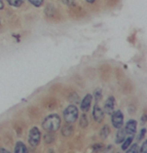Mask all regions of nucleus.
Returning <instances> with one entry per match:
<instances>
[{"label": "nucleus", "instance_id": "nucleus-1", "mask_svg": "<svg viewBox=\"0 0 147 153\" xmlns=\"http://www.w3.org/2000/svg\"><path fill=\"white\" fill-rule=\"evenodd\" d=\"M61 126V118L59 115L51 114L47 116L44 121L42 122V128L49 133H54L57 131Z\"/></svg>", "mask_w": 147, "mask_h": 153}, {"label": "nucleus", "instance_id": "nucleus-2", "mask_svg": "<svg viewBox=\"0 0 147 153\" xmlns=\"http://www.w3.org/2000/svg\"><path fill=\"white\" fill-rule=\"evenodd\" d=\"M64 118L67 123H73L78 118V109L75 106L70 105L64 111Z\"/></svg>", "mask_w": 147, "mask_h": 153}, {"label": "nucleus", "instance_id": "nucleus-3", "mask_svg": "<svg viewBox=\"0 0 147 153\" xmlns=\"http://www.w3.org/2000/svg\"><path fill=\"white\" fill-rule=\"evenodd\" d=\"M40 139H41V134L40 131L37 128H32L29 131V136H28V142L30 143V145L35 147L39 144Z\"/></svg>", "mask_w": 147, "mask_h": 153}, {"label": "nucleus", "instance_id": "nucleus-4", "mask_svg": "<svg viewBox=\"0 0 147 153\" xmlns=\"http://www.w3.org/2000/svg\"><path fill=\"white\" fill-rule=\"evenodd\" d=\"M112 117H111V122H112V126H114L115 128H119L122 126L124 124V114L120 110H116V111H113Z\"/></svg>", "mask_w": 147, "mask_h": 153}, {"label": "nucleus", "instance_id": "nucleus-5", "mask_svg": "<svg viewBox=\"0 0 147 153\" xmlns=\"http://www.w3.org/2000/svg\"><path fill=\"white\" fill-rule=\"evenodd\" d=\"M114 105H115V100L113 97H109L107 101L105 102V106H104V112L108 115H111L114 111Z\"/></svg>", "mask_w": 147, "mask_h": 153}, {"label": "nucleus", "instance_id": "nucleus-6", "mask_svg": "<svg viewBox=\"0 0 147 153\" xmlns=\"http://www.w3.org/2000/svg\"><path fill=\"white\" fill-rule=\"evenodd\" d=\"M93 117L97 122H101L104 119V110H102V108L98 104L94 106Z\"/></svg>", "mask_w": 147, "mask_h": 153}, {"label": "nucleus", "instance_id": "nucleus-7", "mask_svg": "<svg viewBox=\"0 0 147 153\" xmlns=\"http://www.w3.org/2000/svg\"><path fill=\"white\" fill-rule=\"evenodd\" d=\"M137 131V122L134 119H130L129 121L127 122V126H125V134H128L129 136H134L135 133Z\"/></svg>", "mask_w": 147, "mask_h": 153}, {"label": "nucleus", "instance_id": "nucleus-8", "mask_svg": "<svg viewBox=\"0 0 147 153\" xmlns=\"http://www.w3.org/2000/svg\"><path fill=\"white\" fill-rule=\"evenodd\" d=\"M92 101H93V96H92L91 94H87V95L84 98L81 104H80V108H81L82 111L84 112L89 111L90 107H91V105H92Z\"/></svg>", "mask_w": 147, "mask_h": 153}, {"label": "nucleus", "instance_id": "nucleus-9", "mask_svg": "<svg viewBox=\"0 0 147 153\" xmlns=\"http://www.w3.org/2000/svg\"><path fill=\"white\" fill-rule=\"evenodd\" d=\"M125 129H122V128H118V131L117 134H116V138H115V142L117 143V144H120V143H122V141L125 139Z\"/></svg>", "mask_w": 147, "mask_h": 153}, {"label": "nucleus", "instance_id": "nucleus-10", "mask_svg": "<svg viewBox=\"0 0 147 153\" xmlns=\"http://www.w3.org/2000/svg\"><path fill=\"white\" fill-rule=\"evenodd\" d=\"M15 152L16 153H27L28 149L27 147L25 146V144L22 142H18L15 147Z\"/></svg>", "mask_w": 147, "mask_h": 153}, {"label": "nucleus", "instance_id": "nucleus-11", "mask_svg": "<svg viewBox=\"0 0 147 153\" xmlns=\"http://www.w3.org/2000/svg\"><path fill=\"white\" fill-rule=\"evenodd\" d=\"M133 139H134V136H129V137H125V139L122 141V150H127L128 148L130 147V145L132 144Z\"/></svg>", "mask_w": 147, "mask_h": 153}, {"label": "nucleus", "instance_id": "nucleus-12", "mask_svg": "<svg viewBox=\"0 0 147 153\" xmlns=\"http://www.w3.org/2000/svg\"><path fill=\"white\" fill-rule=\"evenodd\" d=\"M62 133H63V135L65 136V137H69V136L72 135V133H73V128H72V126H65L62 129Z\"/></svg>", "mask_w": 147, "mask_h": 153}, {"label": "nucleus", "instance_id": "nucleus-13", "mask_svg": "<svg viewBox=\"0 0 147 153\" xmlns=\"http://www.w3.org/2000/svg\"><path fill=\"white\" fill-rule=\"evenodd\" d=\"M110 134V129H109V128L107 126H103V128L101 129V131H100V137L102 139H106L108 137V135Z\"/></svg>", "mask_w": 147, "mask_h": 153}, {"label": "nucleus", "instance_id": "nucleus-14", "mask_svg": "<svg viewBox=\"0 0 147 153\" xmlns=\"http://www.w3.org/2000/svg\"><path fill=\"white\" fill-rule=\"evenodd\" d=\"M9 5L15 6V7H20L23 4V0H6Z\"/></svg>", "mask_w": 147, "mask_h": 153}, {"label": "nucleus", "instance_id": "nucleus-15", "mask_svg": "<svg viewBox=\"0 0 147 153\" xmlns=\"http://www.w3.org/2000/svg\"><path fill=\"white\" fill-rule=\"evenodd\" d=\"M79 126H81V128H87V115H85V114L82 115L81 118H80Z\"/></svg>", "mask_w": 147, "mask_h": 153}, {"label": "nucleus", "instance_id": "nucleus-16", "mask_svg": "<svg viewBox=\"0 0 147 153\" xmlns=\"http://www.w3.org/2000/svg\"><path fill=\"white\" fill-rule=\"evenodd\" d=\"M130 146H131V145H130ZM127 152L128 153H136V152H139L138 145H137V144H133L131 147L128 148V149H127Z\"/></svg>", "mask_w": 147, "mask_h": 153}, {"label": "nucleus", "instance_id": "nucleus-17", "mask_svg": "<svg viewBox=\"0 0 147 153\" xmlns=\"http://www.w3.org/2000/svg\"><path fill=\"white\" fill-rule=\"evenodd\" d=\"M28 1H29L30 3L32 4V5L36 6V7H39V6H41L42 3H43V0H28Z\"/></svg>", "mask_w": 147, "mask_h": 153}, {"label": "nucleus", "instance_id": "nucleus-18", "mask_svg": "<svg viewBox=\"0 0 147 153\" xmlns=\"http://www.w3.org/2000/svg\"><path fill=\"white\" fill-rule=\"evenodd\" d=\"M94 97L96 99L97 102H99V101L102 99V91L101 89H96V91L94 93Z\"/></svg>", "mask_w": 147, "mask_h": 153}, {"label": "nucleus", "instance_id": "nucleus-19", "mask_svg": "<svg viewBox=\"0 0 147 153\" xmlns=\"http://www.w3.org/2000/svg\"><path fill=\"white\" fill-rule=\"evenodd\" d=\"M44 140H46V143H51L54 141V136L51 134H49V135H46L44 137Z\"/></svg>", "mask_w": 147, "mask_h": 153}, {"label": "nucleus", "instance_id": "nucleus-20", "mask_svg": "<svg viewBox=\"0 0 147 153\" xmlns=\"http://www.w3.org/2000/svg\"><path fill=\"white\" fill-rule=\"evenodd\" d=\"M102 149H103V145H101V144H96L93 147L94 152H99V151H101Z\"/></svg>", "mask_w": 147, "mask_h": 153}, {"label": "nucleus", "instance_id": "nucleus-21", "mask_svg": "<svg viewBox=\"0 0 147 153\" xmlns=\"http://www.w3.org/2000/svg\"><path fill=\"white\" fill-rule=\"evenodd\" d=\"M140 152H142V153H146L147 152V142H146V141L143 143V146H142L141 151H140Z\"/></svg>", "mask_w": 147, "mask_h": 153}, {"label": "nucleus", "instance_id": "nucleus-22", "mask_svg": "<svg viewBox=\"0 0 147 153\" xmlns=\"http://www.w3.org/2000/svg\"><path fill=\"white\" fill-rule=\"evenodd\" d=\"M145 134H146V128H142L141 129V131H140V136H139V140H142V138L145 136Z\"/></svg>", "mask_w": 147, "mask_h": 153}, {"label": "nucleus", "instance_id": "nucleus-23", "mask_svg": "<svg viewBox=\"0 0 147 153\" xmlns=\"http://www.w3.org/2000/svg\"><path fill=\"white\" fill-rule=\"evenodd\" d=\"M2 152H4V153H8L9 151H8V150H6V149H4V148H0V153H2Z\"/></svg>", "mask_w": 147, "mask_h": 153}, {"label": "nucleus", "instance_id": "nucleus-24", "mask_svg": "<svg viewBox=\"0 0 147 153\" xmlns=\"http://www.w3.org/2000/svg\"><path fill=\"white\" fill-rule=\"evenodd\" d=\"M146 115H144V116H142V119H141V120H142V122H145L146 121Z\"/></svg>", "mask_w": 147, "mask_h": 153}, {"label": "nucleus", "instance_id": "nucleus-25", "mask_svg": "<svg viewBox=\"0 0 147 153\" xmlns=\"http://www.w3.org/2000/svg\"><path fill=\"white\" fill-rule=\"evenodd\" d=\"M3 8V2H2V0H0V9Z\"/></svg>", "mask_w": 147, "mask_h": 153}, {"label": "nucleus", "instance_id": "nucleus-26", "mask_svg": "<svg viewBox=\"0 0 147 153\" xmlns=\"http://www.w3.org/2000/svg\"><path fill=\"white\" fill-rule=\"evenodd\" d=\"M85 1L89 2V3H94V2L96 1V0H85Z\"/></svg>", "mask_w": 147, "mask_h": 153}]
</instances>
